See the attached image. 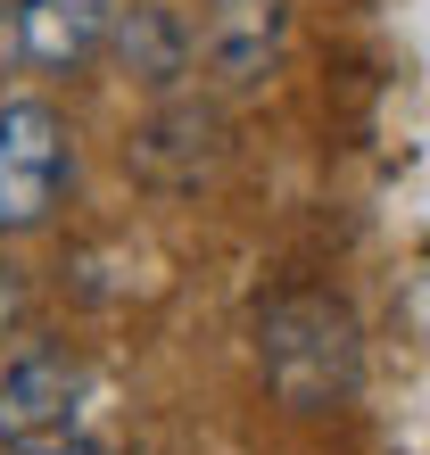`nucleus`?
Masks as SVG:
<instances>
[{
    "mask_svg": "<svg viewBox=\"0 0 430 455\" xmlns=\"http://www.w3.org/2000/svg\"><path fill=\"white\" fill-rule=\"evenodd\" d=\"M84 422V364L67 347H25L0 372V447L9 455H50Z\"/></svg>",
    "mask_w": 430,
    "mask_h": 455,
    "instance_id": "3",
    "label": "nucleus"
},
{
    "mask_svg": "<svg viewBox=\"0 0 430 455\" xmlns=\"http://www.w3.org/2000/svg\"><path fill=\"white\" fill-rule=\"evenodd\" d=\"M17 323H25V274H17L9 257H0V339H9Z\"/></svg>",
    "mask_w": 430,
    "mask_h": 455,
    "instance_id": "7",
    "label": "nucleus"
},
{
    "mask_svg": "<svg viewBox=\"0 0 430 455\" xmlns=\"http://www.w3.org/2000/svg\"><path fill=\"white\" fill-rule=\"evenodd\" d=\"M282 42H290V0H199V67L215 75L224 92H249L282 67Z\"/></svg>",
    "mask_w": 430,
    "mask_h": 455,
    "instance_id": "4",
    "label": "nucleus"
},
{
    "mask_svg": "<svg viewBox=\"0 0 430 455\" xmlns=\"http://www.w3.org/2000/svg\"><path fill=\"white\" fill-rule=\"evenodd\" d=\"M116 0H17V50L50 75H75L84 59H100Z\"/></svg>",
    "mask_w": 430,
    "mask_h": 455,
    "instance_id": "5",
    "label": "nucleus"
},
{
    "mask_svg": "<svg viewBox=\"0 0 430 455\" xmlns=\"http://www.w3.org/2000/svg\"><path fill=\"white\" fill-rule=\"evenodd\" d=\"M257 364H265V389H274L290 414H331V406L356 397V372H364L356 315L339 299H322V290L274 299L257 315Z\"/></svg>",
    "mask_w": 430,
    "mask_h": 455,
    "instance_id": "1",
    "label": "nucleus"
},
{
    "mask_svg": "<svg viewBox=\"0 0 430 455\" xmlns=\"http://www.w3.org/2000/svg\"><path fill=\"white\" fill-rule=\"evenodd\" d=\"M50 455H100V447H84V439H67V447H50Z\"/></svg>",
    "mask_w": 430,
    "mask_h": 455,
    "instance_id": "8",
    "label": "nucleus"
},
{
    "mask_svg": "<svg viewBox=\"0 0 430 455\" xmlns=\"http://www.w3.org/2000/svg\"><path fill=\"white\" fill-rule=\"evenodd\" d=\"M0 9H9V0H0Z\"/></svg>",
    "mask_w": 430,
    "mask_h": 455,
    "instance_id": "9",
    "label": "nucleus"
},
{
    "mask_svg": "<svg viewBox=\"0 0 430 455\" xmlns=\"http://www.w3.org/2000/svg\"><path fill=\"white\" fill-rule=\"evenodd\" d=\"M108 42H116V59L141 75L149 92H166L174 75L191 67V34H182V17H174V9H157V0H132V9H116Z\"/></svg>",
    "mask_w": 430,
    "mask_h": 455,
    "instance_id": "6",
    "label": "nucleus"
},
{
    "mask_svg": "<svg viewBox=\"0 0 430 455\" xmlns=\"http://www.w3.org/2000/svg\"><path fill=\"white\" fill-rule=\"evenodd\" d=\"M67 174H75L67 116L50 100H9L0 108V240H25L59 216Z\"/></svg>",
    "mask_w": 430,
    "mask_h": 455,
    "instance_id": "2",
    "label": "nucleus"
}]
</instances>
